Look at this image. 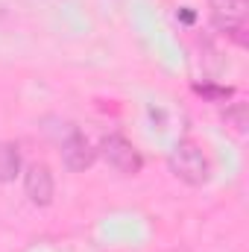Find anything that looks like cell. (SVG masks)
<instances>
[{
	"instance_id": "1",
	"label": "cell",
	"mask_w": 249,
	"mask_h": 252,
	"mask_svg": "<svg viewBox=\"0 0 249 252\" xmlns=\"http://www.w3.org/2000/svg\"><path fill=\"white\" fill-rule=\"evenodd\" d=\"M167 167L176 179H182L185 185H205L211 176V164L208 156L202 153V147L196 141H179L167 158Z\"/></svg>"
},
{
	"instance_id": "4",
	"label": "cell",
	"mask_w": 249,
	"mask_h": 252,
	"mask_svg": "<svg viewBox=\"0 0 249 252\" xmlns=\"http://www.w3.org/2000/svg\"><path fill=\"white\" fill-rule=\"evenodd\" d=\"M24 190H27L32 205H41V208L50 205L53 202V190H56L50 167L47 164H30L27 173H24Z\"/></svg>"
},
{
	"instance_id": "2",
	"label": "cell",
	"mask_w": 249,
	"mask_h": 252,
	"mask_svg": "<svg viewBox=\"0 0 249 252\" xmlns=\"http://www.w3.org/2000/svg\"><path fill=\"white\" fill-rule=\"evenodd\" d=\"M97 156H103V161L109 167H115L118 173H126V176H135L144 167L141 153L135 150L132 141H126L124 135H106L100 141V147H97Z\"/></svg>"
},
{
	"instance_id": "6",
	"label": "cell",
	"mask_w": 249,
	"mask_h": 252,
	"mask_svg": "<svg viewBox=\"0 0 249 252\" xmlns=\"http://www.w3.org/2000/svg\"><path fill=\"white\" fill-rule=\"evenodd\" d=\"M18 173H21V153H18V147L0 141V182H15Z\"/></svg>"
},
{
	"instance_id": "7",
	"label": "cell",
	"mask_w": 249,
	"mask_h": 252,
	"mask_svg": "<svg viewBox=\"0 0 249 252\" xmlns=\"http://www.w3.org/2000/svg\"><path fill=\"white\" fill-rule=\"evenodd\" d=\"M226 121H235V129L244 132V129H247V109H244V106L229 109V112H226Z\"/></svg>"
},
{
	"instance_id": "5",
	"label": "cell",
	"mask_w": 249,
	"mask_h": 252,
	"mask_svg": "<svg viewBox=\"0 0 249 252\" xmlns=\"http://www.w3.org/2000/svg\"><path fill=\"white\" fill-rule=\"evenodd\" d=\"M62 161H64L67 170L82 173V170H88V167L97 161V150L91 147V141H88L85 135L70 132V138L62 141Z\"/></svg>"
},
{
	"instance_id": "3",
	"label": "cell",
	"mask_w": 249,
	"mask_h": 252,
	"mask_svg": "<svg viewBox=\"0 0 249 252\" xmlns=\"http://www.w3.org/2000/svg\"><path fill=\"white\" fill-rule=\"evenodd\" d=\"M208 9H211V24L220 32L238 35V41H241L244 24H247V0H211Z\"/></svg>"
}]
</instances>
